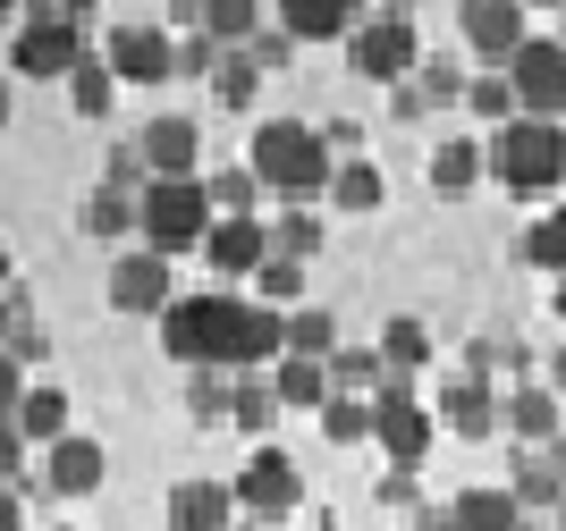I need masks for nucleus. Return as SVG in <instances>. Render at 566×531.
<instances>
[{"label":"nucleus","instance_id":"obj_10","mask_svg":"<svg viewBox=\"0 0 566 531\" xmlns=\"http://www.w3.org/2000/svg\"><path fill=\"white\" fill-rule=\"evenodd\" d=\"M102 60H111V76H118V85H169V76H178V43H169L161 25H144V18L111 25Z\"/></svg>","mask_w":566,"mask_h":531},{"label":"nucleus","instance_id":"obj_21","mask_svg":"<svg viewBox=\"0 0 566 531\" xmlns=\"http://www.w3.org/2000/svg\"><path fill=\"white\" fill-rule=\"evenodd\" d=\"M524 507L507 498V481L499 489H465V498H449V531H516Z\"/></svg>","mask_w":566,"mask_h":531},{"label":"nucleus","instance_id":"obj_5","mask_svg":"<svg viewBox=\"0 0 566 531\" xmlns=\"http://www.w3.org/2000/svg\"><path fill=\"white\" fill-rule=\"evenodd\" d=\"M76 60H85L76 9H25V18H18V51H9V68H18V76H34V85H69Z\"/></svg>","mask_w":566,"mask_h":531},{"label":"nucleus","instance_id":"obj_54","mask_svg":"<svg viewBox=\"0 0 566 531\" xmlns=\"http://www.w3.org/2000/svg\"><path fill=\"white\" fill-rule=\"evenodd\" d=\"M558 51H566V18H558Z\"/></svg>","mask_w":566,"mask_h":531},{"label":"nucleus","instance_id":"obj_55","mask_svg":"<svg viewBox=\"0 0 566 531\" xmlns=\"http://www.w3.org/2000/svg\"><path fill=\"white\" fill-rule=\"evenodd\" d=\"M516 531H542V523H516Z\"/></svg>","mask_w":566,"mask_h":531},{"label":"nucleus","instance_id":"obj_49","mask_svg":"<svg viewBox=\"0 0 566 531\" xmlns=\"http://www.w3.org/2000/svg\"><path fill=\"white\" fill-rule=\"evenodd\" d=\"M542 389H549V396H566V347L549 354V380H542Z\"/></svg>","mask_w":566,"mask_h":531},{"label":"nucleus","instance_id":"obj_13","mask_svg":"<svg viewBox=\"0 0 566 531\" xmlns=\"http://www.w3.org/2000/svg\"><path fill=\"white\" fill-rule=\"evenodd\" d=\"M136 152H144V178H195L203 136H195V118H153L136 136Z\"/></svg>","mask_w":566,"mask_h":531},{"label":"nucleus","instance_id":"obj_14","mask_svg":"<svg viewBox=\"0 0 566 531\" xmlns=\"http://www.w3.org/2000/svg\"><path fill=\"white\" fill-rule=\"evenodd\" d=\"M111 304L118 312H169V262L161 254H127V262H111Z\"/></svg>","mask_w":566,"mask_h":531},{"label":"nucleus","instance_id":"obj_44","mask_svg":"<svg viewBox=\"0 0 566 531\" xmlns=\"http://www.w3.org/2000/svg\"><path fill=\"white\" fill-rule=\"evenodd\" d=\"M18 464H25V439H18V422H0V489L18 481Z\"/></svg>","mask_w":566,"mask_h":531},{"label":"nucleus","instance_id":"obj_12","mask_svg":"<svg viewBox=\"0 0 566 531\" xmlns=\"http://www.w3.org/2000/svg\"><path fill=\"white\" fill-rule=\"evenodd\" d=\"M102 472H111L102 439H76V431H69L60 447H43V489H51V498H94Z\"/></svg>","mask_w":566,"mask_h":531},{"label":"nucleus","instance_id":"obj_16","mask_svg":"<svg viewBox=\"0 0 566 531\" xmlns=\"http://www.w3.org/2000/svg\"><path fill=\"white\" fill-rule=\"evenodd\" d=\"M203 262H212L220 278L262 270V262H271V229H262V220H212V236H203Z\"/></svg>","mask_w":566,"mask_h":531},{"label":"nucleus","instance_id":"obj_48","mask_svg":"<svg viewBox=\"0 0 566 531\" xmlns=\"http://www.w3.org/2000/svg\"><path fill=\"white\" fill-rule=\"evenodd\" d=\"M18 321H25V296H0V347L18 338Z\"/></svg>","mask_w":566,"mask_h":531},{"label":"nucleus","instance_id":"obj_47","mask_svg":"<svg viewBox=\"0 0 566 531\" xmlns=\"http://www.w3.org/2000/svg\"><path fill=\"white\" fill-rule=\"evenodd\" d=\"M178 68H203V76H212V68H220V51L195 34V43H178Z\"/></svg>","mask_w":566,"mask_h":531},{"label":"nucleus","instance_id":"obj_25","mask_svg":"<svg viewBox=\"0 0 566 531\" xmlns=\"http://www.w3.org/2000/svg\"><path fill=\"white\" fill-rule=\"evenodd\" d=\"M507 498H516L524 514H533V507H558V498H566L558 464H549L542 447H516V472H507Z\"/></svg>","mask_w":566,"mask_h":531},{"label":"nucleus","instance_id":"obj_51","mask_svg":"<svg viewBox=\"0 0 566 531\" xmlns=\"http://www.w3.org/2000/svg\"><path fill=\"white\" fill-rule=\"evenodd\" d=\"M0 127H9V85H0Z\"/></svg>","mask_w":566,"mask_h":531},{"label":"nucleus","instance_id":"obj_33","mask_svg":"<svg viewBox=\"0 0 566 531\" xmlns=\"http://www.w3.org/2000/svg\"><path fill=\"white\" fill-rule=\"evenodd\" d=\"M85 236H102V245H118V236H136V194H118V185L85 194Z\"/></svg>","mask_w":566,"mask_h":531},{"label":"nucleus","instance_id":"obj_26","mask_svg":"<svg viewBox=\"0 0 566 531\" xmlns=\"http://www.w3.org/2000/svg\"><path fill=\"white\" fill-rule=\"evenodd\" d=\"M69 102H76V118H111V102H118V76H111V60H102V51H85V60H76V76H69Z\"/></svg>","mask_w":566,"mask_h":531},{"label":"nucleus","instance_id":"obj_42","mask_svg":"<svg viewBox=\"0 0 566 531\" xmlns=\"http://www.w3.org/2000/svg\"><path fill=\"white\" fill-rule=\"evenodd\" d=\"M406 85H415V102H423V110H440V102H457V93H465V76H457L449 60H431V51H423V68L406 76Z\"/></svg>","mask_w":566,"mask_h":531},{"label":"nucleus","instance_id":"obj_34","mask_svg":"<svg viewBox=\"0 0 566 531\" xmlns=\"http://www.w3.org/2000/svg\"><path fill=\"white\" fill-rule=\"evenodd\" d=\"M254 93H262V68L245 60V51H220V68H212V102H220V110H254Z\"/></svg>","mask_w":566,"mask_h":531},{"label":"nucleus","instance_id":"obj_37","mask_svg":"<svg viewBox=\"0 0 566 531\" xmlns=\"http://www.w3.org/2000/svg\"><path fill=\"white\" fill-rule=\"evenodd\" d=\"M524 262L549 278H566V211H542L533 229H524Z\"/></svg>","mask_w":566,"mask_h":531},{"label":"nucleus","instance_id":"obj_19","mask_svg":"<svg viewBox=\"0 0 566 531\" xmlns=\"http://www.w3.org/2000/svg\"><path fill=\"white\" fill-rule=\"evenodd\" d=\"M280 354H287V312H271V304H245V312H237V363H229V371L280 363Z\"/></svg>","mask_w":566,"mask_h":531},{"label":"nucleus","instance_id":"obj_23","mask_svg":"<svg viewBox=\"0 0 566 531\" xmlns=\"http://www.w3.org/2000/svg\"><path fill=\"white\" fill-rule=\"evenodd\" d=\"M507 431H516V447H549L558 439V396L533 380V389H507Z\"/></svg>","mask_w":566,"mask_h":531},{"label":"nucleus","instance_id":"obj_6","mask_svg":"<svg viewBox=\"0 0 566 531\" xmlns=\"http://www.w3.org/2000/svg\"><path fill=\"white\" fill-rule=\"evenodd\" d=\"M431 439H440V414L415 396V380H380V396H373V447L398 464V472H415V464L431 456Z\"/></svg>","mask_w":566,"mask_h":531},{"label":"nucleus","instance_id":"obj_28","mask_svg":"<svg viewBox=\"0 0 566 531\" xmlns=\"http://www.w3.org/2000/svg\"><path fill=\"white\" fill-rule=\"evenodd\" d=\"M287 354H305V363H331L338 354V321L322 304H296V312H287Z\"/></svg>","mask_w":566,"mask_h":531},{"label":"nucleus","instance_id":"obj_52","mask_svg":"<svg viewBox=\"0 0 566 531\" xmlns=\"http://www.w3.org/2000/svg\"><path fill=\"white\" fill-rule=\"evenodd\" d=\"M558 321H566V278H558Z\"/></svg>","mask_w":566,"mask_h":531},{"label":"nucleus","instance_id":"obj_15","mask_svg":"<svg viewBox=\"0 0 566 531\" xmlns=\"http://www.w3.org/2000/svg\"><path fill=\"white\" fill-rule=\"evenodd\" d=\"M440 422L457 439H491V431H507V396H491V380H457V389H440Z\"/></svg>","mask_w":566,"mask_h":531},{"label":"nucleus","instance_id":"obj_9","mask_svg":"<svg viewBox=\"0 0 566 531\" xmlns=\"http://www.w3.org/2000/svg\"><path fill=\"white\" fill-rule=\"evenodd\" d=\"M499 76L516 93V118H558L566 127V51L558 43H533V34H524V51Z\"/></svg>","mask_w":566,"mask_h":531},{"label":"nucleus","instance_id":"obj_56","mask_svg":"<svg viewBox=\"0 0 566 531\" xmlns=\"http://www.w3.org/2000/svg\"><path fill=\"white\" fill-rule=\"evenodd\" d=\"M60 531H76V523H60Z\"/></svg>","mask_w":566,"mask_h":531},{"label":"nucleus","instance_id":"obj_36","mask_svg":"<svg viewBox=\"0 0 566 531\" xmlns=\"http://www.w3.org/2000/svg\"><path fill=\"white\" fill-rule=\"evenodd\" d=\"M322 254V220L313 211H280L271 220V262H313Z\"/></svg>","mask_w":566,"mask_h":531},{"label":"nucleus","instance_id":"obj_46","mask_svg":"<svg viewBox=\"0 0 566 531\" xmlns=\"http://www.w3.org/2000/svg\"><path fill=\"white\" fill-rule=\"evenodd\" d=\"M0 531H25V481L0 489Z\"/></svg>","mask_w":566,"mask_h":531},{"label":"nucleus","instance_id":"obj_32","mask_svg":"<svg viewBox=\"0 0 566 531\" xmlns=\"http://www.w3.org/2000/svg\"><path fill=\"white\" fill-rule=\"evenodd\" d=\"M322 371H331V396H364V389L380 396V380H389L373 347H338V354H331V363H322Z\"/></svg>","mask_w":566,"mask_h":531},{"label":"nucleus","instance_id":"obj_24","mask_svg":"<svg viewBox=\"0 0 566 531\" xmlns=\"http://www.w3.org/2000/svg\"><path fill=\"white\" fill-rule=\"evenodd\" d=\"M380 371H389V380H415V371H423L431 363V329L423 321H415V312H398V321H389V329H380Z\"/></svg>","mask_w":566,"mask_h":531},{"label":"nucleus","instance_id":"obj_20","mask_svg":"<svg viewBox=\"0 0 566 531\" xmlns=\"http://www.w3.org/2000/svg\"><path fill=\"white\" fill-rule=\"evenodd\" d=\"M271 396H280L287 414H322V405H331V371L305 363V354H280V371H271Z\"/></svg>","mask_w":566,"mask_h":531},{"label":"nucleus","instance_id":"obj_7","mask_svg":"<svg viewBox=\"0 0 566 531\" xmlns=\"http://www.w3.org/2000/svg\"><path fill=\"white\" fill-rule=\"evenodd\" d=\"M347 51H355V76H373V85H389V93L423 68V34H415V18H406V9L364 18V25L347 34Z\"/></svg>","mask_w":566,"mask_h":531},{"label":"nucleus","instance_id":"obj_2","mask_svg":"<svg viewBox=\"0 0 566 531\" xmlns=\"http://www.w3.org/2000/svg\"><path fill=\"white\" fill-rule=\"evenodd\" d=\"M136 236L144 254H195L203 236H212V194H203V178H153L136 185Z\"/></svg>","mask_w":566,"mask_h":531},{"label":"nucleus","instance_id":"obj_17","mask_svg":"<svg viewBox=\"0 0 566 531\" xmlns=\"http://www.w3.org/2000/svg\"><path fill=\"white\" fill-rule=\"evenodd\" d=\"M229 523H237L229 481H178L169 489V531H229Z\"/></svg>","mask_w":566,"mask_h":531},{"label":"nucleus","instance_id":"obj_35","mask_svg":"<svg viewBox=\"0 0 566 531\" xmlns=\"http://www.w3.org/2000/svg\"><path fill=\"white\" fill-rule=\"evenodd\" d=\"M322 439L331 447H364L373 439V396H331V405H322Z\"/></svg>","mask_w":566,"mask_h":531},{"label":"nucleus","instance_id":"obj_8","mask_svg":"<svg viewBox=\"0 0 566 531\" xmlns=\"http://www.w3.org/2000/svg\"><path fill=\"white\" fill-rule=\"evenodd\" d=\"M229 489H237V507L254 514V523H287V514L305 507V472H296V456H280V447H254Z\"/></svg>","mask_w":566,"mask_h":531},{"label":"nucleus","instance_id":"obj_1","mask_svg":"<svg viewBox=\"0 0 566 531\" xmlns=\"http://www.w3.org/2000/svg\"><path fill=\"white\" fill-rule=\"evenodd\" d=\"M254 185L262 194H287V211H305L313 194H331V152H322V127H296V118H271L254 127Z\"/></svg>","mask_w":566,"mask_h":531},{"label":"nucleus","instance_id":"obj_40","mask_svg":"<svg viewBox=\"0 0 566 531\" xmlns=\"http://www.w3.org/2000/svg\"><path fill=\"white\" fill-rule=\"evenodd\" d=\"M187 414L212 431V422H229V380L220 371H187Z\"/></svg>","mask_w":566,"mask_h":531},{"label":"nucleus","instance_id":"obj_31","mask_svg":"<svg viewBox=\"0 0 566 531\" xmlns=\"http://www.w3.org/2000/svg\"><path fill=\"white\" fill-rule=\"evenodd\" d=\"M473 178H482V144L473 136H449L440 152H431V194H465Z\"/></svg>","mask_w":566,"mask_h":531},{"label":"nucleus","instance_id":"obj_3","mask_svg":"<svg viewBox=\"0 0 566 531\" xmlns=\"http://www.w3.org/2000/svg\"><path fill=\"white\" fill-rule=\"evenodd\" d=\"M237 312H245V304L237 296H178L161 312V347L178 354V363L187 371H229L237 363Z\"/></svg>","mask_w":566,"mask_h":531},{"label":"nucleus","instance_id":"obj_18","mask_svg":"<svg viewBox=\"0 0 566 531\" xmlns=\"http://www.w3.org/2000/svg\"><path fill=\"white\" fill-rule=\"evenodd\" d=\"M271 25H280L287 43H338V34H355V9L347 0H287Z\"/></svg>","mask_w":566,"mask_h":531},{"label":"nucleus","instance_id":"obj_30","mask_svg":"<svg viewBox=\"0 0 566 531\" xmlns=\"http://www.w3.org/2000/svg\"><path fill=\"white\" fill-rule=\"evenodd\" d=\"M254 34H262L254 0H212V9H203V43L212 51H237V43H254Z\"/></svg>","mask_w":566,"mask_h":531},{"label":"nucleus","instance_id":"obj_41","mask_svg":"<svg viewBox=\"0 0 566 531\" xmlns=\"http://www.w3.org/2000/svg\"><path fill=\"white\" fill-rule=\"evenodd\" d=\"M465 102H473V118H499V127L516 118V93H507V76H499V68L465 76Z\"/></svg>","mask_w":566,"mask_h":531},{"label":"nucleus","instance_id":"obj_27","mask_svg":"<svg viewBox=\"0 0 566 531\" xmlns=\"http://www.w3.org/2000/svg\"><path fill=\"white\" fill-rule=\"evenodd\" d=\"M331 203L364 220V211L389 203V185H380V169H373V161H338V169H331Z\"/></svg>","mask_w":566,"mask_h":531},{"label":"nucleus","instance_id":"obj_11","mask_svg":"<svg viewBox=\"0 0 566 531\" xmlns=\"http://www.w3.org/2000/svg\"><path fill=\"white\" fill-rule=\"evenodd\" d=\"M457 25H465L473 60H491V68H507V60L524 51V9H516V0H465Z\"/></svg>","mask_w":566,"mask_h":531},{"label":"nucleus","instance_id":"obj_29","mask_svg":"<svg viewBox=\"0 0 566 531\" xmlns=\"http://www.w3.org/2000/svg\"><path fill=\"white\" fill-rule=\"evenodd\" d=\"M229 422L262 439V431L280 422V396H271V380H254V371H237V380H229Z\"/></svg>","mask_w":566,"mask_h":531},{"label":"nucleus","instance_id":"obj_4","mask_svg":"<svg viewBox=\"0 0 566 531\" xmlns=\"http://www.w3.org/2000/svg\"><path fill=\"white\" fill-rule=\"evenodd\" d=\"M491 169L507 194H558L566 185V127L558 118H507L491 144Z\"/></svg>","mask_w":566,"mask_h":531},{"label":"nucleus","instance_id":"obj_43","mask_svg":"<svg viewBox=\"0 0 566 531\" xmlns=\"http://www.w3.org/2000/svg\"><path fill=\"white\" fill-rule=\"evenodd\" d=\"M18 405H25V371H18V354L0 347V422H18Z\"/></svg>","mask_w":566,"mask_h":531},{"label":"nucleus","instance_id":"obj_38","mask_svg":"<svg viewBox=\"0 0 566 531\" xmlns=\"http://www.w3.org/2000/svg\"><path fill=\"white\" fill-rule=\"evenodd\" d=\"M203 194H212V220H254V169H220L212 185H203Z\"/></svg>","mask_w":566,"mask_h":531},{"label":"nucleus","instance_id":"obj_22","mask_svg":"<svg viewBox=\"0 0 566 531\" xmlns=\"http://www.w3.org/2000/svg\"><path fill=\"white\" fill-rule=\"evenodd\" d=\"M18 439L25 447H60L69 439V389H25V405H18Z\"/></svg>","mask_w":566,"mask_h":531},{"label":"nucleus","instance_id":"obj_39","mask_svg":"<svg viewBox=\"0 0 566 531\" xmlns=\"http://www.w3.org/2000/svg\"><path fill=\"white\" fill-rule=\"evenodd\" d=\"M254 287H262L254 304H271V312H296V296H305V262H262Z\"/></svg>","mask_w":566,"mask_h":531},{"label":"nucleus","instance_id":"obj_53","mask_svg":"<svg viewBox=\"0 0 566 531\" xmlns=\"http://www.w3.org/2000/svg\"><path fill=\"white\" fill-rule=\"evenodd\" d=\"M0 278H9V245H0Z\"/></svg>","mask_w":566,"mask_h":531},{"label":"nucleus","instance_id":"obj_45","mask_svg":"<svg viewBox=\"0 0 566 531\" xmlns=\"http://www.w3.org/2000/svg\"><path fill=\"white\" fill-rule=\"evenodd\" d=\"M9 354H18V363H43V354H51V338H43V329H34V321H18V338H9Z\"/></svg>","mask_w":566,"mask_h":531},{"label":"nucleus","instance_id":"obj_50","mask_svg":"<svg viewBox=\"0 0 566 531\" xmlns=\"http://www.w3.org/2000/svg\"><path fill=\"white\" fill-rule=\"evenodd\" d=\"M542 456H549V464H558V481H566V431H558V439H549V447H542Z\"/></svg>","mask_w":566,"mask_h":531}]
</instances>
